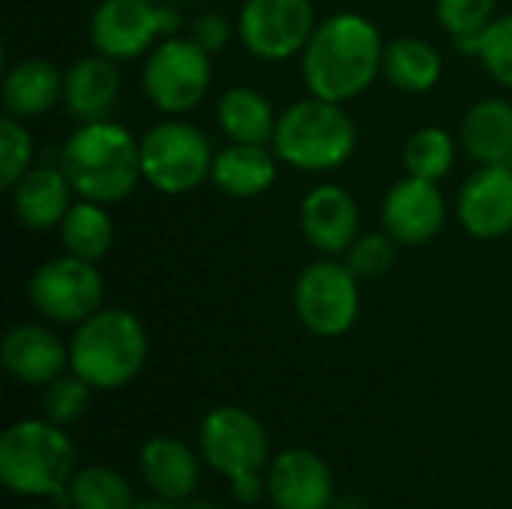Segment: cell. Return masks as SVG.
Returning <instances> with one entry per match:
<instances>
[{"label": "cell", "instance_id": "cell-6", "mask_svg": "<svg viewBox=\"0 0 512 509\" xmlns=\"http://www.w3.org/2000/svg\"><path fill=\"white\" fill-rule=\"evenodd\" d=\"M213 141L186 117H165L141 135L144 183L162 195H189L213 174Z\"/></svg>", "mask_w": 512, "mask_h": 509}, {"label": "cell", "instance_id": "cell-29", "mask_svg": "<svg viewBox=\"0 0 512 509\" xmlns=\"http://www.w3.org/2000/svg\"><path fill=\"white\" fill-rule=\"evenodd\" d=\"M66 498L72 509H135L129 483L111 468H81L75 471Z\"/></svg>", "mask_w": 512, "mask_h": 509}, {"label": "cell", "instance_id": "cell-39", "mask_svg": "<svg viewBox=\"0 0 512 509\" xmlns=\"http://www.w3.org/2000/svg\"><path fill=\"white\" fill-rule=\"evenodd\" d=\"M156 3H159V0H156Z\"/></svg>", "mask_w": 512, "mask_h": 509}, {"label": "cell", "instance_id": "cell-22", "mask_svg": "<svg viewBox=\"0 0 512 509\" xmlns=\"http://www.w3.org/2000/svg\"><path fill=\"white\" fill-rule=\"evenodd\" d=\"M138 468L153 495L183 504L195 495L201 471L192 447L171 435H156L141 447Z\"/></svg>", "mask_w": 512, "mask_h": 509}, {"label": "cell", "instance_id": "cell-8", "mask_svg": "<svg viewBox=\"0 0 512 509\" xmlns=\"http://www.w3.org/2000/svg\"><path fill=\"white\" fill-rule=\"evenodd\" d=\"M360 276L345 258H327L306 264L294 282L297 321L318 339H339L354 330L360 318Z\"/></svg>", "mask_w": 512, "mask_h": 509}, {"label": "cell", "instance_id": "cell-24", "mask_svg": "<svg viewBox=\"0 0 512 509\" xmlns=\"http://www.w3.org/2000/svg\"><path fill=\"white\" fill-rule=\"evenodd\" d=\"M216 123L228 141L273 144L279 114L273 102L249 84H234L216 99Z\"/></svg>", "mask_w": 512, "mask_h": 509}, {"label": "cell", "instance_id": "cell-18", "mask_svg": "<svg viewBox=\"0 0 512 509\" xmlns=\"http://www.w3.org/2000/svg\"><path fill=\"white\" fill-rule=\"evenodd\" d=\"M75 198L78 195L60 162H36L9 189L12 213L27 231H57Z\"/></svg>", "mask_w": 512, "mask_h": 509}, {"label": "cell", "instance_id": "cell-31", "mask_svg": "<svg viewBox=\"0 0 512 509\" xmlns=\"http://www.w3.org/2000/svg\"><path fill=\"white\" fill-rule=\"evenodd\" d=\"M36 165V144L24 120L3 114L0 117V186L9 192L30 168Z\"/></svg>", "mask_w": 512, "mask_h": 509}, {"label": "cell", "instance_id": "cell-19", "mask_svg": "<svg viewBox=\"0 0 512 509\" xmlns=\"http://www.w3.org/2000/svg\"><path fill=\"white\" fill-rule=\"evenodd\" d=\"M120 99V63L90 51L63 69V108L75 123L108 120Z\"/></svg>", "mask_w": 512, "mask_h": 509}, {"label": "cell", "instance_id": "cell-1", "mask_svg": "<svg viewBox=\"0 0 512 509\" xmlns=\"http://www.w3.org/2000/svg\"><path fill=\"white\" fill-rule=\"evenodd\" d=\"M381 27L360 12H336L318 21L300 54V75L312 96L348 105L384 75Z\"/></svg>", "mask_w": 512, "mask_h": 509}, {"label": "cell", "instance_id": "cell-2", "mask_svg": "<svg viewBox=\"0 0 512 509\" xmlns=\"http://www.w3.org/2000/svg\"><path fill=\"white\" fill-rule=\"evenodd\" d=\"M57 162L78 198L99 204H120L144 183L141 138L117 120L78 123L60 144Z\"/></svg>", "mask_w": 512, "mask_h": 509}, {"label": "cell", "instance_id": "cell-15", "mask_svg": "<svg viewBox=\"0 0 512 509\" xmlns=\"http://www.w3.org/2000/svg\"><path fill=\"white\" fill-rule=\"evenodd\" d=\"M456 219L483 243L512 234V165H477L456 195Z\"/></svg>", "mask_w": 512, "mask_h": 509}, {"label": "cell", "instance_id": "cell-35", "mask_svg": "<svg viewBox=\"0 0 512 509\" xmlns=\"http://www.w3.org/2000/svg\"><path fill=\"white\" fill-rule=\"evenodd\" d=\"M228 483H231V495H234L240 504H258L261 495L267 492V480L261 477V471H255V474H240V477H234V480H228Z\"/></svg>", "mask_w": 512, "mask_h": 509}, {"label": "cell", "instance_id": "cell-30", "mask_svg": "<svg viewBox=\"0 0 512 509\" xmlns=\"http://www.w3.org/2000/svg\"><path fill=\"white\" fill-rule=\"evenodd\" d=\"M90 399H93V387L78 378L72 369L63 372L60 378H54L45 390H42V417L57 423V426H75L87 408H90Z\"/></svg>", "mask_w": 512, "mask_h": 509}, {"label": "cell", "instance_id": "cell-38", "mask_svg": "<svg viewBox=\"0 0 512 509\" xmlns=\"http://www.w3.org/2000/svg\"><path fill=\"white\" fill-rule=\"evenodd\" d=\"M33 509H51V507H33Z\"/></svg>", "mask_w": 512, "mask_h": 509}, {"label": "cell", "instance_id": "cell-3", "mask_svg": "<svg viewBox=\"0 0 512 509\" xmlns=\"http://www.w3.org/2000/svg\"><path fill=\"white\" fill-rule=\"evenodd\" d=\"M357 123L345 105L318 96H303L279 111L273 150L282 165L303 174H330L357 153Z\"/></svg>", "mask_w": 512, "mask_h": 509}, {"label": "cell", "instance_id": "cell-20", "mask_svg": "<svg viewBox=\"0 0 512 509\" xmlns=\"http://www.w3.org/2000/svg\"><path fill=\"white\" fill-rule=\"evenodd\" d=\"M279 156L270 144H237L228 141L222 150H216L210 183L237 201H249L258 195H267L276 186L279 177Z\"/></svg>", "mask_w": 512, "mask_h": 509}, {"label": "cell", "instance_id": "cell-37", "mask_svg": "<svg viewBox=\"0 0 512 509\" xmlns=\"http://www.w3.org/2000/svg\"><path fill=\"white\" fill-rule=\"evenodd\" d=\"M180 509H219V507H213V504H207V501H192V498H189V501H183V504H180Z\"/></svg>", "mask_w": 512, "mask_h": 509}, {"label": "cell", "instance_id": "cell-13", "mask_svg": "<svg viewBox=\"0 0 512 509\" xmlns=\"http://www.w3.org/2000/svg\"><path fill=\"white\" fill-rule=\"evenodd\" d=\"M447 225V198L435 180L405 174L381 201V228L408 249L432 243Z\"/></svg>", "mask_w": 512, "mask_h": 509}, {"label": "cell", "instance_id": "cell-34", "mask_svg": "<svg viewBox=\"0 0 512 509\" xmlns=\"http://www.w3.org/2000/svg\"><path fill=\"white\" fill-rule=\"evenodd\" d=\"M237 24H231L222 12H201L192 27H189V36L207 51V54H222L228 45H231V36H234Z\"/></svg>", "mask_w": 512, "mask_h": 509}, {"label": "cell", "instance_id": "cell-4", "mask_svg": "<svg viewBox=\"0 0 512 509\" xmlns=\"http://www.w3.org/2000/svg\"><path fill=\"white\" fill-rule=\"evenodd\" d=\"M150 339L144 321L117 306H102L81 321L69 339V369L93 390H120L132 384L147 363Z\"/></svg>", "mask_w": 512, "mask_h": 509}, {"label": "cell", "instance_id": "cell-5", "mask_svg": "<svg viewBox=\"0 0 512 509\" xmlns=\"http://www.w3.org/2000/svg\"><path fill=\"white\" fill-rule=\"evenodd\" d=\"M75 477V444L63 426L39 417L0 435V480L24 498H60Z\"/></svg>", "mask_w": 512, "mask_h": 509}, {"label": "cell", "instance_id": "cell-26", "mask_svg": "<svg viewBox=\"0 0 512 509\" xmlns=\"http://www.w3.org/2000/svg\"><path fill=\"white\" fill-rule=\"evenodd\" d=\"M57 237H60V249L66 255L99 264L114 246L117 225L108 213V204L75 198V204L69 207V213L63 216V222L57 228Z\"/></svg>", "mask_w": 512, "mask_h": 509}, {"label": "cell", "instance_id": "cell-12", "mask_svg": "<svg viewBox=\"0 0 512 509\" xmlns=\"http://www.w3.org/2000/svg\"><path fill=\"white\" fill-rule=\"evenodd\" d=\"M159 3L156 0H102V3H96L90 24H87L90 48L117 63L147 57L150 48L159 39H165Z\"/></svg>", "mask_w": 512, "mask_h": 509}, {"label": "cell", "instance_id": "cell-16", "mask_svg": "<svg viewBox=\"0 0 512 509\" xmlns=\"http://www.w3.org/2000/svg\"><path fill=\"white\" fill-rule=\"evenodd\" d=\"M267 498L276 509H330L336 501L333 474L312 450H282L267 468Z\"/></svg>", "mask_w": 512, "mask_h": 509}, {"label": "cell", "instance_id": "cell-23", "mask_svg": "<svg viewBox=\"0 0 512 509\" xmlns=\"http://www.w3.org/2000/svg\"><path fill=\"white\" fill-rule=\"evenodd\" d=\"M459 144L477 165H512V102L477 99L459 123Z\"/></svg>", "mask_w": 512, "mask_h": 509}, {"label": "cell", "instance_id": "cell-21", "mask_svg": "<svg viewBox=\"0 0 512 509\" xmlns=\"http://www.w3.org/2000/svg\"><path fill=\"white\" fill-rule=\"evenodd\" d=\"M3 114L18 120L45 117L63 105V69L45 57H21L3 75Z\"/></svg>", "mask_w": 512, "mask_h": 509}, {"label": "cell", "instance_id": "cell-32", "mask_svg": "<svg viewBox=\"0 0 512 509\" xmlns=\"http://www.w3.org/2000/svg\"><path fill=\"white\" fill-rule=\"evenodd\" d=\"M477 60L495 84L512 93V12L498 15L486 27L477 45Z\"/></svg>", "mask_w": 512, "mask_h": 509}, {"label": "cell", "instance_id": "cell-27", "mask_svg": "<svg viewBox=\"0 0 512 509\" xmlns=\"http://www.w3.org/2000/svg\"><path fill=\"white\" fill-rule=\"evenodd\" d=\"M459 147H462L459 135H453L450 129H444V126H423L402 147L405 174L441 183L456 168Z\"/></svg>", "mask_w": 512, "mask_h": 509}, {"label": "cell", "instance_id": "cell-25", "mask_svg": "<svg viewBox=\"0 0 512 509\" xmlns=\"http://www.w3.org/2000/svg\"><path fill=\"white\" fill-rule=\"evenodd\" d=\"M384 78L402 93L423 96L441 84L444 57L423 36H396L384 48Z\"/></svg>", "mask_w": 512, "mask_h": 509}, {"label": "cell", "instance_id": "cell-11", "mask_svg": "<svg viewBox=\"0 0 512 509\" xmlns=\"http://www.w3.org/2000/svg\"><path fill=\"white\" fill-rule=\"evenodd\" d=\"M198 447L204 462L228 480L261 471L270 456V438L261 420L237 405H219L201 420Z\"/></svg>", "mask_w": 512, "mask_h": 509}, {"label": "cell", "instance_id": "cell-28", "mask_svg": "<svg viewBox=\"0 0 512 509\" xmlns=\"http://www.w3.org/2000/svg\"><path fill=\"white\" fill-rule=\"evenodd\" d=\"M435 15L456 51L477 57L480 36L498 18V0H435Z\"/></svg>", "mask_w": 512, "mask_h": 509}, {"label": "cell", "instance_id": "cell-9", "mask_svg": "<svg viewBox=\"0 0 512 509\" xmlns=\"http://www.w3.org/2000/svg\"><path fill=\"white\" fill-rule=\"evenodd\" d=\"M30 306L48 321L78 327L105 303V276L93 261L75 255H57L42 261L27 282Z\"/></svg>", "mask_w": 512, "mask_h": 509}, {"label": "cell", "instance_id": "cell-36", "mask_svg": "<svg viewBox=\"0 0 512 509\" xmlns=\"http://www.w3.org/2000/svg\"><path fill=\"white\" fill-rule=\"evenodd\" d=\"M135 509H180V504L174 501H165V498H144V501H135Z\"/></svg>", "mask_w": 512, "mask_h": 509}, {"label": "cell", "instance_id": "cell-14", "mask_svg": "<svg viewBox=\"0 0 512 509\" xmlns=\"http://www.w3.org/2000/svg\"><path fill=\"white\" fill-rule=\"evenodd\" d=\"M303 240L327 258H342L360 231V204L342 183L312 186L297 210Z\"/></svg>", "mask_w": 512, "mask_h": 509}, {"label": "cell", "instance_id": "cell-7", "mask_svg": "<svg viewBox=\"0 0 512 509\" xmlns=\"http://www.w3.org/2000/svg\"><path fill=\"white\" fill-rule=\"evenodd\" d=\"M213 84V54H207L189 33L159 39L144 57L141 87L156 111L165 117H186L195 111Z\"/></svg>", "mask_w": 512, "mask_h": 509}, {"label": "cell", "instance_id": "cell-33", "mask_svg": "<svg viewBox=\"0 0 512 509\" xmlns=\"http://www.w3.org/2000/svg\"><path fill=\"white\" fill-rule=\"evenodd\" d=\"M396 249L399 243L381 228V231H363L342 258L360 279H378L390 273V267L396 264Z\"/></svg>", "mask_w": 512, "mask_h": 509}, {"label": "cell", "instance_id": "cell-17", "mask_svg": "<svg viewBox=\"0 0 512 509\" xmlns=\"http://www.w3.org/2000/svg\"><path fill=\"white\" fill-rule=\"evenodd\" d=\"M3 369L12 381L27 387H48L69 372V342H63L48 324H15L0 345Z\"/></svg>", "mask_w": 512, "mask_h": 509}, {"label": "cell", "instance_id": "cell-10", "mask_svg": "<svg viewBox=\"0 0 512 509\" xmlns=\"http://www.w3.org/2000/svg\"><path fill=\"white\" fill-rule=\"evenodd\" d=\"M318 27L312 0H243L237 36L243 48L264 63H285L303 54Z\"/></svg>", "mask_w": 512, "mask_h": 509}]
</instances>
